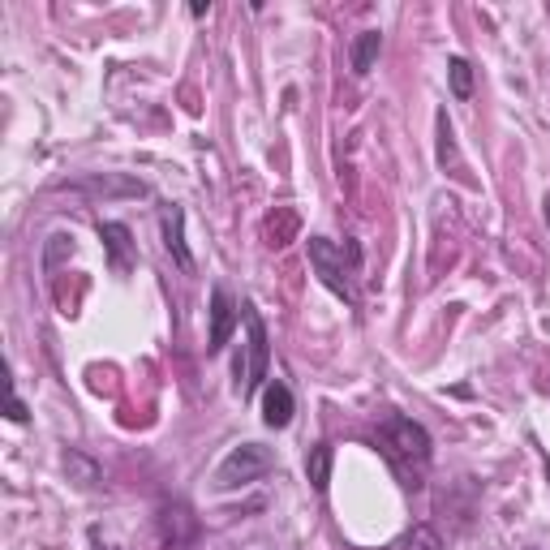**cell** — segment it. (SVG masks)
Here are the masks:
<instances>
[{"mask_svg": "<svg viewBox=\"0 0 550 550\" xmlns=\"http://www.w3.org/2000/svg\"><path fill=\"white\" fill-rule=\"evenodd\" d=\"M546 482H550V465H546Z\"/></svg>", "mask_w": 550, "mask_h": 550, "instance_id": "cell-15", "label": "cell"}, {"mask_svg": "<svg viewBox=\"0 0 550 550\" xmlns=\"http://www.w3.org/2000/svg\"><path fill=\"white\" fill-rule=\"evenodd\" d=\"M267 245H275V250H280V245H288L297 237V228H301V220H297V211H288V207H275V215H267Z\"/></svg>", "mask_w": 550, "mask_h": 550, "instance_id": "cell-11", "label": "cell"}, {"mask_svg": "<svg viewBox=\"0 0 550 550\" xmlns=\"http://www.w3.org/2000/svg\"><path fill=\"white\" fill-rule=\"evenodd\" d=\"M233 327H237V306L228 297V288L215 284L211 288V336H207V353H224V344L233 340Z\"/></svg>", "mask_w": 550, "mask_h": 550, "instance_id": "cell-5", "label": "cell"}, {"mask_svg": "<svg viewBox=\"0 0 550 550\" xmlns=\"http://www.w3.org/2000/svg\"><path fill=\"white\" fill-rule=\"evenodd\" d=\"M159 224H164V245H168V254L177 258V267H181V271H194V254H190V245H185V233H181V228H185L181 207H168Z\"/></svg>", "mask_w": 550, "mask_h": 550, "instance_id": "cell-7", "label": "cell"}, {"mask_svg": "<svg viewBox=\"0 0 550 550\" xmlns=\"http://www.w3.org/2000/svg\"><path fill=\"white\" fill-rule=\"evenodd\" d=\"M310 263L318 271V280H323L331 293H340L344 301H357L349 275L357 271L361 263V250L357 245H331L327 237H310Z\"/></svg>", "mask_w": 550, "mask_h": 550, "instance_id": "cell-2", "label": "cell"}, {"mask_svg": "<svg viewBox=\"0 0 550 550\" xmlns=\"http://www.w3.org/2000/svg\"><path fill=\"white\" fill-rule=\"evenodd\" d=\"M99 237H104L108 254H112V267H117V271L134 267V237H129L125 224H99Z\"/></svg>", "mask_w": 550, "mask_h": 550, "instance_id": "cell-8", "label": "cell"}, {"mask_svg": "<svg viewBox=\"0 0 550 550\" xmlns=\"http://www.w3.org/2000/svg\"><path fill=\"white\" fill-rule=\"evenodd\" d=\"M293 413H297L293 392H288L284 383H267V387H263V422H267L271 430H284L288 422H293Z\"/></svg>", "mask_w": 550, "mask_h": 550, "instance_id": "cell-6", "label": "cell"}, {"mask_svg": "<svg viewBox=\"0 0 550 550\" xmlns=\"http://www.w3.org/2000/svg\"><path fill=\"white\" fill-rule=\"evenodd\" d=\"M241 318H245V379H241V392L254 396L267 387V361H271V340H267V323L250 301L241 306Z\"/></svg>", "mask_w": 550, "mask_h": 550, "instance_id": "cell-4", "label": "cell"}, {"mask_svg": "<svg viewBox=\"0 0 550 550\" xmlns=\"http://www.w3.org/2000/svg\"><path fill=\"white\" fill-rule=\"evenodd\" d=\"M447 82H452V95L456 99H469L473 95V65L465 61V56H452V61H447Z\"/></svg>", "mask_w": 550, "mask_h": 550, "instance_id": "cell-12", "label": "cell"}, {"mask_svg": "<svg viewBox=\"0 0 550 550\" xmlns=\"http://www.w3.org/2000/svg\"><path fill=\"white\" fill-rule=\"evenodd\" d=\"M379 52H383V35L379 31H361L353 39V74L366 78L374 69V61H379Z\"/></svg>", "mask_w": 550, "mask_h": 550, "instance_id": "cell-10", "label": "cell"}, {"mask_svg": "<svg viewBox=\"0 0 550 550\" xmlns=\"http://www.w3.org/2000/svg\"><path fill=\"white\" fill-rule=\"evenodd\" d=\"M400 550H443V538H439V533H434L430 525H413L409 533H404Z\"/></svg>", "mask_w": 550, "mask_h": 550, "instance_id": "cell-13", "label": "cell"}, {"mask_svg": "<svg viewBox=\"0 0 550 550\" xmlns=\"http://www.w3.org/2000/svg\"><path fill=\"white\" fill-rule=\"evenodd\" d=\"M275 469V456H271V447L263 443H241L233 447L224 460H220V469H215V490H237L245 482H258L263 473Z\"/></svg>", "mask_w": 550, "mask_h": 550, "instance_id": "cell-3", "label": "cell"}, {"mask_svg": "<svg viewBox=\"0 0 550 550\" xmlns=\"http://www.w3.org/2000/svg\"><path fill=\"white\" fill-rule=\"evenodd\" d=\"M379 447H383V456H387V465H392L400 477H404V486H422V473L430 465V434L426 426H417L413 417H383V426H379Z\"/></svg>", "mask_w": 550, "mask_h": 550, "instance_id": "cell-1", "label": "cell"}, {"mask_svg": "<svg viewBox=\"0 0 550 550\" xmlns=\"http://www.w3.org/2000/svg\"><path fill=\"white\" fill-rule=\"evenodd\" d=\"M331 460H336L331 443H314L310 456H306V477H310V486L318 490V495H327V486H331Z\"/></svg>", "mask_w": 550, "mask_h": 550, "instance_id": "cell-9", "label": "cell"}, {"mask_svg": "<svg viewBox=\"0 0 550 550\" xmlns=\"http://www.w3.org/2000/svg\"><path fill=\"white\" fill-rule=\"evenodd\" d=\"M26 417H31V413H26V404L9 392V422H26Z\"/></svg>", "mask_w": 550, "mask_h": 550, "instance_id": "cell-14", "label": "cell"}]
</instances>
